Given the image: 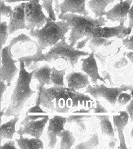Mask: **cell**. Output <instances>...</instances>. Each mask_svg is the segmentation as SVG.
<instances>
[{
    "instance_id": "cell-35",
    "label": "cell",
    "mask_w": 133,
    "mask_h": 149,
    "mask_svg": "<svg viewBox=\"0 0 133 149\" xmlns=\"http://www.w3.org/2000/svg\"><path fill=\"white\" fill-rule=\"evenodd\" d=\"M123 43L127 49L133 51V35L128 36L126 38L123 39Z\"/></svg>"
},
{
    "instance_id": "cell-42",
    "label": "cell",
    "mask_w": 133,
    "mask_h": 149,
    "mask_svg": "<svg viewBox=\"0 0 133 149\" xmlns=\"http://www.w3.org/2000/svg\"><path fill=\"white\" fill-rule=\"evenodd\" d=\"M102 74L104 78V80H107L108 81H109V82L110 83V84L111 86L113 85L112 84V81L111 80V75L110 74V73L109 72H107V71H103L102 72Z\"/></svg>"
},
{
    "instance_id": "cell-1",
    "label": "cell",
    "mask_w": 133,
    "mask_h": 149,
    "mask_svg": "<svg viewBox=\"0 0 133 149\" xmlns=\"http://www.w3.org/2000/svg\"><path fill=\"white\" fill-rule=\"evenodd\" d=\"M40 104L50 112L67 113L74 107L83 106L93 109L94 101L87 95L66 87L38 86Z\"/></svg>"
},
{
    "instance_id": "cell-33",
    "label": "cell",
    "mask_w": 133,
    "mask_h": 149,
    "mask_svg": "<svg viewBox=\"0 0 133 149\" xmlns=\"http://www.w3.org/2000/svg\"><path fill=\"white\" fill-rule=\"evenodd\" d=\"M128 61L125 57H122L116 61L114 64V68H121L126 66L128 64Z\"/></svg>"
},
{
    "instance_id": "cell-44",
    "label": "cell",
    "mask_w": 133,
    "mask_h": 149,
    "mask_svg": "<svg viewBox=\"0 0 133 149\" xmlns=\"http://www.w3.org/2000/svg\"><path fill=\"white\" fill-rule=\"evenodd\" d=\"M59 1L60 0H54L55 2V11H56L57 14H59V12L60 11L59 9Z\"/></svg>"
},
{
    "instance_id": "cell-27",
    "label": "cell",
    "mask_w": 133,
    "mask_h": 149,
    "mask_svg": "<svg viewBox=\"0 0 133 149\" xmlns=\"http://www.w3.org/2000/svg\"><path fill=\"white\" fill-rule=\"evenodd\" d=\"M115 40H110L109 39L93 37L92 38L88 43V47L92 52H95L98 49L110 45Z\"/></svg>"
},
{
    "instance_id": "cell-14",
    "label": "cell",
    "mask_w": 133,
    "mask_h": 149,
    "mask_svg": "<svg viewBox=\"0 0 133 149\" xmlns=\"http://www.w3.org/2000/svg\"><path fill=\"white\" fill-rule=\"evenodd\" d=\"M133 0H125L120 1L109 11H106L105 16L107 19L111 22H125L128 18V13Z\"/></svg>"
},
{
    "instance_id": "cell-38",
    "label": "cell",
    "mask_w": 133,
    "mask_h": 149,
    "mask_svg": "<svg viewBox=\"0 0 133 149\" xmlns=\"http://www.w3.org/2000/svg\"><path fill=\"white\" fill-rule=\"evenodd\" d=\"M15 146V142L12 139H9L8 142H7L3 145L1 146L0 149H16Z\"/></svg>"
},
{
    "instance_id": "cell-45",
    "label": "cell",
    "mask_w": 133,
    "mask_h": 149,
    "mask_svg": "<svg viewBox=\"0 0 133 149\" xmlns=\"http://www.w3.org/2000/svg\"><path fill=\"white\" fill-rule=\"evenodd\" d=\"M125 55L128 58L130 61L133 64V52H126L125 54Z\"/></svg>"
},
{
    "instance_id": "cell-39",
    "label": "cell",
    "mask_w": 133,
    "mask_h": 149,
    "mask_svg": "<svg viewBox=\"0 0 133 149\" xmlns=\"http://www.w3.org/2000/svg\"><path fill=\"white\" fill-rule=\"evenodd\" d=\"M0 89H1V102L2 103L3 99V95L9 86L6 82L1 81L0 82Z\"/></svg>"
},
{
    "instance_id": "cell-4",
    "label": "cell",
    "mask_w": 133,
    "mask_h": 149,
    "mask_svg": "<svg viewBox=\"0 0 133 149\" xmlns=\"http://www.w3.org/2000/svg\"><path fill=\"white\" fill-rule=\"evenodd\" d=\"M70 29L69 24L65 20L56 21L49 17L44 26L40 29L30 30L29 35L43 51L64 39Z\"/></svg>"
},
{
    "instance_id": "cell-48",
    "label": "cell",
    "mask_w": 133,
    "mask_h": 149,
    "mask_svg": "<svg viewBox=\"0 0 133 149\" xmlns=\"http://www.w3.org/2000/svg\"><path fill=\"white\" fill-rule=\"evenodd\" d=\"M119 1H123V0H119Z\"/></svg>"
},
{
    "instance_id": "cell-24",
    "label": "cell",
    "mask_w": 133,
    "mask_h": 149,
    "mask_svg": "<svg viewBox=\"0 0 133 149\" xmlns=\"http://www.w3.org/2000/svg\"><path fill=\"white\" fill-rule=\"evenodd\" d=\"M96 117L100 121L102 134L111 138L114 137V132L110 117L109 116H97Z\"/></svg>"
},
{
    "instance_id": "cell-12",
    "label": "cell",
    "mask_w": 133,
    "mask_h": 149,
    "mask_svg": "<svg viewBox=\"0 0 133 149\" xmlns=\"http://www.w3.org/2000/svg\"><path fill=\"white\" fill-rule=\"evenodd\" d=\"M68 123V117L55 116L50 119L47 128V136L48 139V148L54 149L57 143L59 134L64 130L65 124Z\"/></svg>"
},
{
    "instance_id": "cell-7",
    "label": "cell",
    "mask_w": 133,
    "mask_h": 149,
    "mask_svg": "<svg viewBox=\"0 0 133 149\" xmlns=\"http://www.w3.org/2000/svg\"><path fill=\"white\" fill-rule=\"evenodd\" d=\"M13 44V41L11 40L9 45L1 49L0 79L1 81L6 82L9 86L11 85V82L19 72L16 65V63L18 61L13 58L11 53V48Z\"/></svg>"
},
{
    "instance_id": "cell-36",
    "label": "cell",
    "mask_w": 133,
    "mask_h": 149,
    "mask_svg": "<svg viewBox=\"0 0 133 149\" xmlns=\"http://www.w3.org/2000/svg\"><path fill=\"white\" fill-rule=\"evenodd\" d=\"M131 95L132 98L130 102V103L127 106L126 112L129 114L130 120L132 121H133V88L132 89Z\"/></svg>"
},
{
    "instance_id": "cell-19",
    "label": "cell",
    "mask_w": 133,
    "mask_h": 149,
    "mask_svg": "<svg viewBox=\"0 0 133 149\" xmlns=\"http://www.w3.org/2000/svg\"><path fill=\"white\" fill-rule=\"evenodd\" d=\"M52 68L48 64H45L36 68L33 75V79L39 82L38 86L45 87V85L51 84V74Z\"/></svg>"
},
{
    "instance_id": "cell-22",
    "label": "cell",
    "mask_w": 133,
    "mask_h": 149,
    "mask_svg": "<svg viewBox=\"0 0 133 149\" xmlns=\"http://www.w3.org/2000/svg\"><path fill=\"white\" fill-rule=\"evenodd\" d=\"M19 120V116H16L7 123L1 125L0 128L1 141L2 139H13V135L17 133L16 125Z\"/></svg>"
},
{
    "instance_id": "cell-28",
    "label": "cell",
    "mask_w": 133,
    "mask_h": 149,
    "mask_svg": "<svg viewBox=\"0 0 133 149\" xmlns=\"http://www.w3.org/2000/svg\"><path fill=\"white\" fill-rule=\"evenodd\" d=\"M99 145V137L97 133H95L89 139L79 143L75 146V149H93Z\"/></svg>"
},
{
    "instance_id": "cell-8",
    "label": "cell",
    "mask_w": 133,
    "mask_h": 149,
    "mask_svg": "<svg viewBox=\"0 0 133 149\" xmlns=\"http://www.w3.org/2000/svg\"><path fill=\"white\" fill-rule=\"evenodd\" d=\"M42 8L40 0H31L26 3L25 13L27 30L40 29L45 25L49 17L44 14Z\"/></svg>"
},
{
    "instance_id": "cell-37",
    "label": "cell",
    "mask_w": 133,
    "mask_h": 149,
    "mask_svg": "<svg viewBox=\"0 0 133 149\" xmlns=\"http://www.w3.org/2000/svg\"><path fill=\"white\" fill-rule=\"evenodd\" d=\"M96 107H94L93 110L94 113H107V110L101 104L99 101H96Z\"/></svg>"
},
{
    "instance_id": "cell-30",
    "label": "cell",
    "mask_w": 133,
    "mask_h": 149,
    "mask_svg": "<svg viewBox=\"0 0 133 149\" xmlns=\"http://www.w3.org/2000/svg\"><path fill=\"white\" fill-rule=\"evenodd\" d=\"M54 0H42V7L47 11L48 17L54 20H56L55 10L53 8L52 3Z\"/></svg>"
},
{
    "instance_id": "cell-16",
    "label": "cell",
    "mask_w": 133,
    "mask_h": 149,
    "mask_svg": "<svg viewBox=\"0 0 133 149\" xmlns=\"http://www.w3.org/2000/svg\"><path fill=\"white\" fill-rule=\"evenodd\" d=\"M86 0H63L59 4L61 13L58 17L67 13H78L81 15H88L86 9Z\"/></svg>"
},
{
    "instance_id": "cell-43",
    "label": "cell",
    "mask_w": 133,
    "mask_h": 149,
    "mask_svg": "<svg viewBox=\"0 0 133 149\" xmlns=\"http://www.w3.org/2000/svg\"><path fill=\"white\" fill-rule=\"evenodd\" d=\"M117 142V139L114 137V138H111L110 142H109V148L110 149H114L116 146V143Z\"/></svg>"
},
{
    "instance_id": "cell-10",
    "label": "cell",
    "mask_w": 133,
    "mask_h": 149,
    "mask_svg": "<svg viewBox=\"0 0 133 149\" xmlns=\"http://www.w3.org/2000/svg\"><path fill=\"white\" fill-rule=\"evenodd\" d=\"M49 117L47 115L38 119L24 118L20 123V128L17 133L18 135H29L34 137L40 138L42 136L46 124L49 122Z\"/></svg>"
},
{
    "instance_id": "cell-15",
    "label": "cell",
    "mask_w": 133,
    "mask_h": 149,
    "mask_svg": "<svg viewBox=\"0 0 133 149\" xmlns=\"http://www.w3.org/2000/svg\"><path fill=\"white\" fill-rule=\"evenodd\" d=\"M81 71L84 72L91 79V81L94 85H97L98 80L106 84L104 78L99 74L98 68L96 59L95 58L94 52H92L87 58L81 59Z\"/></svg>"
},
{
    "instance_id": "cell-34",
    "label": "cell",
    "mask_w": 133,
    "mask_h": 149,
    "mask_svg": "<svg viewBox=\"0 0 133 149\" xmlns=\"http://www.w3.org/2000/svg\"><path fill=\"white\" fill-rule=\"evenodd\" d=\"M91 39V37L89 36L81 39L82 40L81 41H78L76 43V45H75V48L77 49V50H81L83 48H84V47L86 45V44L88 42H89V41H90V40Z\"/></svg>"
},
{
    "instance_id": "cell-23",
    "label": "cell",
    "mask_w": 133,
    "mask_h": 149,
    "mask_svg": "<svg viewBox=\"0 0 133 149\" xmlns=\"http://www.w3.org/2000/svg\"><path fill=\"white\" fill-rule=\"evenodd\" d=\"M58 137L61 139L60 149H71L76 141L73 133L65 129L59 134Z\"/></svg>"
},
{
    "instance_id": "cell-3",
    "label": "cell",
    "mask_w": 133,
    "mask_h": 149,
    "mask_svg": "<svg viewBox=\"0 0 133 149\" xmlns=\"http://www.w3.org/2000/svg\"><path fill=\"white\" fill-rule=\"evenodd\" d=\"M58 18L60 20L66 21L70 26L68 41L73 47L79 40L89 36L95 29L105 26L107 22L103 16L93 19L88 15L73 13H66Z\"/></svg>"
},
{
    "instance_id": "cell-5",
    "label": "cell",
    "mask_w": 133,
    "mask_h": 149,
    "mask_svg": "<svg viewBox=\"0 0 133 149\" xmlns=\"http://www.w3.org/2000/svg\"><path fill=\"white\" fill-rule=\"evenodd\" d=\"M11 40L13 42L11 48L13 58L17 61L23 58L26 68L29 70H36L37 63L41 62L43 54L38 43L24 33L13 38Z\"/></svg>"
},
{
    "instance_id": "cell-18",
    "label": "cell",
    "mask_w": 133,
    "mask_h": 149,
    "mask_svg": "<svg viewBox=\"0 0 133 149\" xmlns=\"http://www.w3.org/2000/svg\"><path fill=\"white\" fill-rule=\"evenodd\" d=\"M119 113L120 114L119 115L113 116L114 126L118 133V136L120 140V146L118 147V148L127 149L123 131L128 122L130 116L128 113L125 111H120Z\"/></svg>"
},
{
    "instance_id": "cell-6",
    "label": "cell",
    "mask_w": 133,
    "mask_h": 149,
    "mask_svg": "<svg viewBox=\"0 0 133 149\" xmlns=\"http://www.w3.org/2000/svg\"><path fill=\"white\" fill-rule=\"evenodd\" d=\"M66 38L65 37L52 47L47 52L42 55L41 62L45 61L52 63L57 60L63 59L74 68L75 65L78 63L79 59L82 56H89L91 54L77 50L75 47L67 43Z\"/></svg>"
},
{
    "instance_id": "cell-32",
    "label": "cell",
    "mask_w": 133,
    "mask_h": 149,
    "mask_svg": "<svg viewBox=\"0 0 133 149\" xmlns=\"http://www.w3.org/2000/svg\"><path fill=\"white\" fill-rule=\"evenodd\" d=\"M132 96L131 94L123 93V92L121 93L119 95V96L117 98V103L120 105H124L127 104L128 102H130L132 100Z\"/></svg>"
},
{
    "instance_id": "cell-47",
    "label": "cell",
    "mask_w": 133,
    "mask_h": 149,
    "mask_svg": "<svg viewBox=\"0 0 133 149\" xmlns=\"http://www.w3.org/2000/svg\"><path fill=\"white\" fill-rule=\"evenodd\" d=\"M130 135H131V137H132V138L133 139V128L132 130V131H131V134H130Z\"/></svg>"
},
{
    "instance_id": "cell-46",
    "label": "cell",
    "mask_w": 133,
    "mask_h": 149,
    "mask_svg": "<svg viewBox=\"0 0 133 149\" xmlns=\"http://www.w3.org/2000/svg\"><path fill=\"white\" fill-rule=\"evenodd\" d=\"M5 2L7 3H16V2H23V1H27V2H29L31 0H4Z\"/></svg>"
},
{
    "instance_id": "cell-11",
    "label": "cell",
    "mask_w": 133,
    "mask_h": 149,
    "mask_svg": "<svg viewBox=\"0 0 133 149\" xmlns=\"http://www.w3.org/2000/svg\"><path fill=\"white\" fill-rule=\"evenodd\" d=\"M125 22H121L120 24L114 27H99L95 29L90 36L91 38L93 37H99L109 39L116 37L118 39H123L127 36L130 35L132 29L127 27L124 25Z\"/></svg>"
},
{
    "instance_id": "cell-25",
    "label": "cell",
    "mask_w": 133,
    "mask_h": 149,
    "mask_svg": "<svg viewBox=\"0 0 133 149\" xmlns=\"http://www.w3.org/2000/svg\"><path fill=\"white\" fill-rule=\"evenodd\" d=\"M92 109H87L86 108H81L72 112L71 115L68 117V123H74L81 120H86V119L91 117L89 113Z\"/></svg>"
},
{
    "instance_id": "cell-26",
    "label": "cell",
    "mask_w": 133,
    "mask_h": 149,
    "mask_svg": "<svg viewBox=\"0 0 133 149\" xmlns=\"http://www.w3.org/2000/svg\"><path fill=\"white\" fill-rule=\"evenodd\" d=\"M66 71V68L58 70L54 67L51 74V84L55 87H65L64 78Z\"/></svg>"
},
{
    "instance_id": "cell-31",
    "label": "cell",
    "mask_w": 133,
    "mask_h": 149,
    "mask_svg": "<svg viewBox=\"0 0 133 149\" xmlns=\"http://www.w3.org/2000/svg\"><path fill=\"white\" fill-rule=\"evenodd\" d=\"M1 17L10 18L13 13V10L10 6H7L4 0H1Z\"/></svg>"
},
{
    "instance_id": "cell-40",
    "label": "cell",
    "mask_w": 133,
    "mask_h": 149,
    "mask_svg": "<svg viewBox=\"0 0 133 149\" xmlns=\"http://www.w3.org/2000/svg\"><path fill=\"white\" fill-rule=\"evenodd\" d=\"M84 121L85 120H81V121H79L77 123H76L78 130L81 133H84L87 130V125L85 123Z\"/></svg>"
},
{
    "instance_id": "cell-2",
    "label": "cell",
    "mask_w": 133,
    "mask_h": 149,
    "mask_svg": "<svg viewBox=\"0 0 133 149\" xmlns=\"http://www.w3.org/2000/svg\"><path fill=\"white\" fill-rule=\"evenodd\" d=\"M18 61L20 63L19 72L11 94L10 103L5 112L4 116L6 117L19 116L26 102L36 93V91L31 89L30 86L35 70L29 72L26 70L23 59H18Z\"/></svg>"
},
{
    "instance_id": "cell-21",
    "label": "cell",
    "mask_w": 133,
    "mask_h": 149,
    "mask_svg": "<svg viewBox=\"0 0 133 149\" xmlns=\"http://www.w3.org/2000/svg\"><path fill=\"white\" fill-rule=\"evenodd\" d=\"M19 146L21 149H41L44 148V144L41 139L38 137L31 139L24 137L23 135H20L19 139H15Z\"/></svg>"
},
{
    "instance_id": "cell-13",
    "label": "cell",
    "mask_w": 133,
    "mask_h": 149,
    "mask_svg": "<svg viewBox=\"0 0 133 149\" xmlns=\"http://www.w3.org/2000/svg\"><path fill=\"white\" fill-rule=\"evenodd\" d=\"M26 3L18 4L14 7L13 13L10 18L8 24L9 35H13L20 29H26V18L25 9Z\"/></svg>"
},
{
    "instance_id": "cell-9",
    "label": "cell",
    "mask_w": 133,
    "mask_h": 149,
    "mask_svg": "<svg viewBox=\"0 0 133 149\" xmlns=\"http://www.w3.org/2000/svg\"><path fill=\"white\" fill-rule=\"evenodd\" d=\"M133 88L132 86H122L120 87H107L103 84L100 85L92 86L89 84L84 93L90 94L95 99L100 97L104 98L112 105H115L117 102V98L121 93L125 91H130Z\"/></svg>"
},
{
    "instance_id": "cell-17",
    "label": "cell",
    "mask_w": 133,
    "mask_h": 149,
    "mask_svg": "<svg viewBox=\"0 0 133 149\" xmlns=\"http://www.w3.org/2000/svg\"><path fill=\"white\" fill-rule=\"evenodd\" d=\"M89 77L82 72H72L66 77L68 87L77 91L87 88L90 84Z\"/></svg>"
},
{
    "instance_id": "cell-41",
    "label": "cell",
    "mask_w": 133,
    "mask_h": 149,
    "mask_svg": "<svg viewBox=\"0 0 133 149\" xmlns=\"http://www.w3.org/2000/svg\"><path fill=\"white\" fill-rule=\"evenodd\" d=\"M128 17L129 19L128 27L130 29H132L133 28V5L130 7L128 13Z\"/></svg>"
},
{
    "instance_id": "cell-20",
    "label": "cell",
    "mask_w": 133,
    "mask_h": 149,
    "mask_svg": "<svg viewBox=\"0 0 133 149\" xmlns=\"http://www.w3.org/2000/svg\"><path fill=\"white\" fill-rule=\"evenodd\" d=\"M114 0H89L87 3L88 8L94 13L95 19L105 16L106 8Z\"/></svg>"
},
{
    "instance_id": "cell-29",
    "label": "cell",
    "mask_w": 133,
    "mask_h": 149,
    "mask_svg": "<svg viewBox=\"0 0 133 149\" xmlns=\"http://www.w3.org/2000/svg\"><path fill=\"white\" fill-rule=\"evenodd\" d=\"M9 35L7 22L2 21L1 22V49L3 48L4 45L7 43Z\"/></svg>"
}]
</instances>
